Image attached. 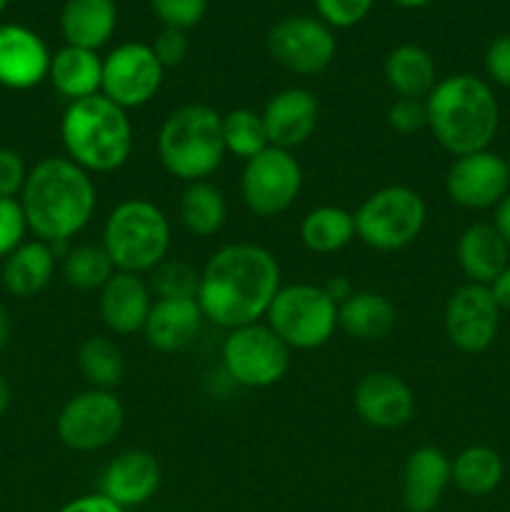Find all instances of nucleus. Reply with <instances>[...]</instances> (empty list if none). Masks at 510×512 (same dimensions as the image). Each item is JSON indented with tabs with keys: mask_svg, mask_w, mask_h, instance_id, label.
Returning a JSON list of instances; mask_svg holds the SVG:
<instances>
[{
	"mask_svg": "<svg viewBox=\"0 0 510 512\" xmlns=\"http://www.w3.org/2000/svg\"><path fill=\"white\" fill-rule=\"evenodd\" d=\"M223 140L228 155H235L243 163L270 145L263 118L250 108H235L223 115Z\"/></svg>",
	"mask_w": 510,
	"mask_h": 512,
	"instance_id": "obj_34",
	"label": "nucleus"
},
{
	"mask_svg": "<svg viewBox=\"0 0 510 512\" xmlns=\"http://www.w3.org/2000/svg\"><path fill=\"white\" fill-rule=\"evenodd\" d=\"M48 43L35 30L20 23H0V88L23 90L38 88L48 80Z\"/></svg>",
	"mask_w": 510,
	"mask_h": 512,
	"instance_id": "obj_17",
	"label": "nucleus"
},
{
	"mask_svg": "<svg viewBox=\"0 0 510 512\" xmlns=\"http://www.w3.org/2000/svg\"><path fill=\"white\" fill-rule=\"evenodd\" d=\"M505 478V463L488 445H468L450 460V483L468 498L495 493Z\"/></svg>",
	"mask_w": 510,
	"mask_h": 512,
	"instance_id": "obj_29",
	"label": "nucleus"
},
{
	"mask_svg": "<svg viewBox=\"0 0 510 512\" xmlns=\"http://www.w3.org/2000/svg\"><path fill=\"white\" fill-rule=\"evenodd\" d=\"M115 275L113 260L103 245H75L63 255V278L80 293H95Z\"/></svg>",
	"mask_w": 510,
	"mask_h": 512,
	"instance_id": "obj_33",
	"label": "nucleus"
},
{
	"mask_svg": "<svg viewBox=\"0 0 510 512\" xmlns=\"http://www.w3.org/2000/svg\"><path fill=\"white\" fill-rule=\"evenodd\" d=\"M165 28L190 30L205 18L208 0H150Z\"/></svg>",
	"mask_w": 510,
	"mask_h": 512,
	"instance_id": "obj_38",
	"label": "nucleus"
},
{
	"mask_svg": "<svg viewBox=\"0 0 510 512\" xmlns=\"http://www.w3.org/2000/svg\"><path fill=\"white\" fill-rule=\"evenodd\" d=\"M425 110L435 143L453 158L488 150L498 133V98L478 75L455 73L440 78L425 98Z\"/></svg>",
	"mask_w": 510,
	"mask_h": 512,
	"instance_id": "obj_3",
	"label": "nucleus"
},
{
	"mask_svg": "<svg viewBox=\"0 0 510 512\" xmlns=\"http://www.w3.org/2000/svg\"><path fill=\"white\" fill-rule=\"evenodd\" d=\"M393 5H398V8L403 10H418V8H425V5H430L433 0H390Z\"/></svg>",
	"mask_w": 510,
	"mask_h": 512,
	"instance_id": "obj_49",
	"label": "nucleus"
},
{
	"mask_svg": "<svg viewBox=\"0 0 510 512\" xmlns=\"http://www.w3.org/2000/svg\"><path fill=\"white\" fill-rule=\"evenodd\" d=\"M10 405H13V388H10L8 378L0 373V415L8 413Z\"/></svg>",
	"mask_w": 510,
	"mask_h": 512,
	"instance_id": "obj_48",
	"label": "nucleus"
},
{
	"mask_svg": "<svg viewBox=\"0 0 510 512\" xmlns=\"http://www.w3.org/2000/svg\"><path fill=\"white\" fill-rule=\"evenodd\" d=\"M388 125L398 135H415L428 128V110L425 100L398 98L388 108Z\"/></svg>",
	"mask_w": 510,
	"mask_h": 512,
	"instance_id": "obj_39",
	"label": "nucleus"
},
{
	"mask_svg": "<svg viewBox=\"0 0 510 512\" xmlns=\"http://www.w3.org/2000/svg\"><path fill=\"white\" fill-rule=\"evenodd\" d=\"M355 218V238L378 253H398L420 238L428 208L418 190L408 185H385L370 193Z\"/></svg>",
	"mask_w": 510,
	"mask_h": 512,
	"instance_id": "obj_7",
	"label": "nucleus"
},
{
	"mask_svg": "<svg viewBox=\"0 0 510 512\" xmlns=\"http://www.w3.org/2000/svg\"><path fill=\"white\" fill-rule=\"evenodd\" d=\"M150 293L155 300H195L198 298L200 285V270L193 265L183 263V260L165 258L153 273H148Z\"/></svg>",
	"mask_w": 510,
	"mask_h": 512,
	"instance_id": "obj_35",
	"label": "nucleus"
},
{
	"mask_svg": "<svg viewBox=\"0 0 510 512\" xmlns=\"http://www.w3.org/2000/svg\"><path fill=\"white\" fill-rule=\"evenodd\" d=\"M490 295L495 298L500 310H510V265L488 285Z\"/></svg>",
	"mask_w": 510,
	"mask_h": 512,
	"instance_id": "obj_45",
	"label": "nucleus"
},
{
	"mask_svg": "<svg viewBox=\"0 0 510 512\" xmlns=\"http://www.w3.org/2000/svg\"><path fill=\"white\" fill-rule=\"evenodd\" d=\"M28 170L18 150L0 148V198H20Z\"/></svg>",
	"mask_w": 510,
	"mask_h": 512,
	"instance_id": "obj_40",
	"label": "nucleus"
},
{
	"mask_svg": "<svg viewBox=\"0 0 510 512\" xmlns=\"http://www.w3.org/2000/svg\"><path fill=\"white\" fill-rule=\"evenodd\" d=\"M118 28L115 0H65L60 10V33L65 45L95 50L110 43Z\"/></svg>",
	"mask_w": 510,
	"mask_h": 512,
	"instance_id": "obj_24",
	"label": "nucleus"
},
{
	"mask_svg": "<svg viewBox=\"0 0 510 512\" xmlns=\"http://www.w3.org/2000/svg\"><path fill=\"white\" fill-rule=\"evenodd\" d=\"M173 228L160 205L145 198H128L115 205L103 223L108 258L118 273L148 275L168 258Z\"/></svg>",
	"mask_w": 510,
	"mask_h": 512,
	"instance_id": "obj_6",
	"label": "nucleus"
},
{
	"mask_svg": "<svg viewBox=\"0 0 510 512\" xmlns=\"http://www.w3.org/2000/svg\"><path fill=\"white\" fill-rule=\"evenodd\" d=\"M225 375L248 390L273 388L288 375L293 350L273 333L268 323H250L228 330L223 340Z\"/></svg>",
	"mask_w": 510,
	"mask_h": 512,
	"instance_id": "obj_9",
	"label": "nucleus"
},
{
	"mask_svg": "<svg viewBox=\"0 0 510 512\" xmlns=\"http://www.w3.org/2000/svg\"><path fill=\"white\" fill-rule=\"evenodd\" d=\"M158 160L173 178L188 183L208 180L223 165V115L203 103L175 108L158 130Z\"/></svg>",
	"mask_w": 510,
	"mask_h": 512,
	"instance_id": "obj_5",
	"label": "nucleus"
},
{
	"mask_svg": "<svg viewBox=\"0 0 510 512\" xmlns=\"http://www.w3.org/2000/svg\"><path fill=\"white\" fill-rule=\"evenodd\" d=\"M165 68L148 43H120L103 58L100 95L123 110H138L160 93Z\"/></svg>",
	"mask_w": 510,
	"mask_h": 512,
	"instance_id": "obj_13",
	"label": "nucleus"
},
{
	"mask_svg": "<svg viewBox=\"0 0 510 512\" xmlns=\"http://www.w3.org/2000/svg\"><path fill=\"white\" fill-rule=\"evenodd\" d=\"M490 225L498 230V235L510 248V193L493 208V220H490Z\"/></svg>",
	"mask_w": 510,
	"mask_h": 512,
	"instance_id": "obj_44",
	"label": "nucleus"
},
{
	"mask_svg": "<svg viewBox=\"0 0 510 512\" xmlns=\"http://www.w3.org/2000/svg\"><path fill=\"white\" fill-rule=\"evenodd\" d=\"M395 323H398L395 305L375 290H355L348 300L338 305V328L363 343L388 338Z\"/></svg>",
	"mask_w": 510,
	"mask_h": 512,
	"instance_id": "obj_27",
	"label": "nucleus"
},
{
	"mask_svg": "<svg viewBox=\"0 0 510 512\" xmlns=\"http://www.w3.org/2000/svg\"><path fill=\"white\" fill-rule=\"evenodd\" d=\"M323 290H325V293H328V298L333 300L335 305H340V303H343V300H348L350 295L355 293L353 285H350V280L345 278V275H333V278H330L328 283L323 285Z\"/></svg>",
	"mask_w": 510,
	"mask_h": 512,
	"instance_id": "obj_46",
	"label": "nucleus"
},
{
	"mask_svg": "<svg viewBox=\"0 0 510 512\" xmlns=\"http://www.w3.org/2000/svg\"><path fill=\"white\" fill-rule=\"evenodd\" d=\"M265 323L290 350H318L338 330V305L323 285H283L265 313Z\"/></svg>",
	"mask_w": 510,
	"mask_h": 512,
	"instance_id": "obj_8",
	"label": "nucleus"
},
{
	"mask_svg": "<svg viewBox=\"0 0 510 512\" xmlns=\"http://www.w3.org/2000/svg\"><path fill=\"white\" fill-rule=\"evenodd\" d=\"M78 368L90 388L115 390L125 375L123 350L108 335H93L78 348Z\"/></svg>",
	"mask_w": 510,
	"mask_h": 512,
	"instance_id": "obj_32",
	"label": "nucleus"
},
{
	"mask_svg": "<svg viewBox=\"0 0 510 512\" xmlns=\"http://www.w3.org/2000/svg\"><path fill=\"white\" fill-rule=\"evenodd\" d=\"M55 265H58V253L53 245L43 240H25L3 260L0 280H3L5 293L20 300L35 298L50 285Z\"/></svg>",
	"mask_w": 510,
	"mask_h": 512,
	"instance_id": "obj_23",
	"label": "nucleus"
},
{
	"mask_svg": "<svg viewBox=\"0 0 510 512\" xmlns=\"http://www.w3.org/2000/svg\"><path fill=\"white\" fill-rule=\"evenodd\" d=\"M60 143L65 158L90 175H108L123 168L133 155L135 133L128 110L105 95L68 103L60 118Z\"/></svg>",
	"mask_w": 510,
	"mask_h": 512,
	"instance_id": "obj_4",
	"label": "nucleus"
},
{
	"mask_svg": "<svg viewBox=\"0 0 510 512\" xmlns=\"http://www.w3.org/2000/svg\"><path fill=\"white\" fill-rule=\"evenodd\" d=\"M125 423V408L113 390L88 388L73 395L55 418L60 443L73 453H98L115 443Z\"/></svg>",
	"mask_w": 510,
	"mask_h": 512,
	"instance_id": "obj_11",
	"label": "nucleus"
},
{
	"mask_svg": "<svg viewBox=\"0 0 510 512\" xmlns=\"http://www.w3.org/2000/svg\"><path fill=\"white\" fill-rule=\"evenodd\" d=\"M318 18L330 28H353L363 23L373 10L375 0H313Z\"/></svg>",
	"mask_w": 510,
	"mask_h": 512,
	"instance_id": "obj_36",
	"label": "nucleus"
},
{
	"mask_svg": "<svg viewBox=\"0 0 510 512\" xmlns=\"http://www.w3.org/2000/svg\"><path fill=\"white\" fill-rule=\"evenodd\" d=\"M283 288L278 258L255 243H228L200 270L198 305L205 323L223 330L260 323Z\"/></svg>",
	"mask_w": 510,
	"mask_h": 512,
	"instance_id": "obj_1",
	"label": "nucleus"
},
{
	"mask_svg": "<svg viewBox=\"0 0 510 512\" xmlns=\"http://www.w3.org/2000/svg\"><path fill=\"white\" fill-rule=\"evenodd\" d=\"M153 293L143 275L118 273L98 290V313L113 335L143 333L153 308Z\"/></svg>",
	"mask_w": 510,
	"mask_h": 512,
	"instance_id": "obj_20",
	"label": "nucleus"
},
{
	"mask_svg": "<svg viewBox=\"0 0 510 512\" xmlns=\"http://www.w3.org/2000/svg\"><path fill=\"white\" fill-rule=\"evenodd\" d=\"M353 408L375 430H398L415 415V393L408 380L390 370L363 375L353 390Z\"/></svg>",
	"mask_w": 510,
	"mask_h": 512,
	"instance_id": "obj_16",
	"label": "nucleus"
},
{
	"mask_svg": "<svg viewBox=\"0 0 510 512\" xmlns=\"http://www.w3.org/2000/svg\"><path fill=\"white\" fill-rule=\"evenodd\" d=\"M150 48H153L155 58L160 60V65H163L165 70L178 68V65L188 58V35H185V30L163 28Z\"/></svg>",
	"mask_w": 510,
	"mask_h": 512,
	"instance_id": "obj_41",
	"label": "nucleus"
},
{
	"mask_svg": "<svg viewBox=\"0 0 510 512\" xmlns=\"http://www.w3.org/2000/svg\"><path fill=\"white\" fill-rule=\"evenodd\" d=\"M445 193L465 210L495 208L510 193L508 160L490 148L460 155L445 173Z\"/></svg>",
	"mask_w": 510,
	"mask_h": 512,
	"instance_id": "obj_15",
	"label": "nucleus"
},
{
	"mask_svg": "<svg viewBox=\"0 0 510 512\" xmlns=\"http://www.w3.org/2000/svg\"><path fill=\"white\" fill-rule=\"evenodd\" d=\"M450 485V458L440 448L423 445L405 458L400 498L408 512H433Z\"/></svg>",
	"mask_w": 510,
	"mask_h": 512,
	"instance_id": "obj_21",
	"label": "nucleus"
},
{
	"mask_svg": "<svg viewBox=\"0 0 510 512\" xmlns=\"http://www.w3.org/2000/svg\"><path fill=\"white\" fill-rule=\"evenodd\" d=\"M178 218L195 238H213L228 223V200L210 180L188 183L180 195Z\"/></svg>",
	"mask_w": 510,
	"mask_h": 512,
	"instance_id": "obj_30",
	"label": "nucleus"
},
{
	"mask_svg": "<svg viewBox=\"0 0 510 512\" xmlns=\"http://www.w3.org/2000/svg\"><path fill=\"white\" fill-rule=\"evenodd\" d=\"M8 3H10V0H0V15L5 13V8H8Z\"/></svg>",
	"mask_w": 510,
	"mask_h": 512,
	"instance_id": "obj_50",
	"label": "nucleus"
},
{
	"mask_svg": "<svg viewBox=\"0 0 510 512\" xmlns=\"http://www.w3.org/2000/svg\"><path fill=\"white\" fill-rule=\"evenodd\" d=\"M485 73L500 88L510 90V33L500 35L485 50Z\"/></svg>",
	"mask_w": 510,
	"mask_h": 512,
	"instance_id": "obj_42",
	"label": "nucleus"
},
{
	"mask_svg": "<svg viewBox=\"0 0 510 512\" xmlns=\"http://www.w3.org/2000/svg\"><path fill=\"white\" fill-rule=\"evenodd\" d=\"M163 483V470L148 450H123L105 465L98 493L120 508H140L155 498Z\"/></svg>",
	"mask_w": 510,
	"mask_h": 512,
	"instance_id": "obj_18",
	"label": "nucleus"
},
{
	"mask_svg": "<svg viewBox=\"0 0 510 512\" xmlns=\"http://www.w3.org/2000/svg\"><path fill=\"white\" fill-rule=\"evenodd\" d=\"M268 53L275 63L293 75H320L335 60V33L330 25L310 15H290L268 30Z\"/></svg>",
	"mask_w": 510,
	"mask_h": 512,
	"instance_id": "obj_12",
	"label": "nucleus"
},
{
	"mask_svg": "<svg viewBox=\"0 0 510 512\" xmlns=\"http://www.w3.org/2000/svg\"><path fill=\"white\" fill-rule=\"evenodd\" d=\"M48 80L68 103L93 98L103 88V58L95 50L63 45L50 58Z\"/></svg>",
	"mask_w": 510,
	"mask_h": 512,
	"instance_id": "obj_26",
	"label": "nucleus"
},
{
	"mask_svg": "<svg viewBox=\"0 0 510 512\" xmlns=\"http://www.w3.org/2000/svg\"><path fill=\"white\" fill-rule=\"evenodd\" d=\"M28 233V220H25L20 200L0 198V260L8 258L15 248H20Z\"/></svg>",
	"mask_w": 510,
	"mask_h": 512,
	"instance_id": "obj_37",
	"label": "nucleus"
},
{
	"mask_svg": "<svg viewBox=\"0 0 510 512\" xmlns=\"http://www.w3.org/2000/svg\"><path fill=\"white\" fill-rule=\"evenodd\" d=\"M18 200L33 238L63 248L90 225L98 208V190L93 175L73 160L48 155L28 170Z\"/></svg>",
	"mask_w": 510,
	"mask_h": 512,
	"instance_id": "obj_2",
	"label": "nucleus"
},
{
	"mask_svg": "<svg viewBox=\"0 0 510 512\" xmlns=\"http://www.w3.org/2000/svg\"><path fill=\"white\" fill-rule=\"evenodd\" d=\"M455 258L468 283L490 285L510 265V248L493 225L473 223L458 238Z\"/></svg>",
	"mask_w": 510,
	"mask_h": 512,
	"instance_id": "obj_25",
	"label": "nucleus"
},
{
	"mask_svg": "<svg viewBox=\"0 0 510 512\" xmlns=\"http://www.w3.org/2000/svg\"><path fill=\"white\" fill-rule=\"evenodd\" d=\"M203 323L198 300H155L143 335L158 353H183L198 340Z\"/></svg>",
	"mask_w": 510,
	"mask_h": 512,
	"instance_id": "obj_22",
	"label": "nucleus"
},
{
	"mask_svg": "<svg viewBox=\"0 0 510 512\" xmlns=\"http://www.w3.org/2000/svg\"><path fill=\"white\" fill-rule=\"evenodd\" d=\"M55 512H128V510L115 505L113 500H108L105 495L90 493V495H80V498L70 500V503H65L63 508H58Z\"/></svg>",
	"mask_w": 510,
	"mask_h": 512,
	"instance_id": "obj_43",
	"label": "nucleus"
},
{
	"mask_svg": "<svg viewBox=\"0 0 510 512\" xmlns=\"http://www.w3.org/2000/svg\"><path fill=\"white\" fill-rule=\"evenodd\" d=\"M300 240L315 255H333L355 240V218L340 205H318L300 223Z\"/></svg>",
	"mask_w": 510,
	"mask_h": 512,
	"instance_id": "obj_31",
	"label": "nucleus"
},
{
	"mask_svg": "<svg viewBox=\"0 0 510 512\" xmlns=\"http://www.w3.org/2000/svg\"><path fill=\"white\" fill-rule=\"evenodd\" d=\"M500 313L488 285L465 283L445 303L443 325L450 345L460 353H485L498 338Z\"/></svg>",
	"mask_w": 510,
	"mask_h": 512,
	"instance_id": "obj_14",
	"label": "nucleus"
},
{
	"mask_svg": "<svg viewBox=\"0 0 510 512\" xmlns=\"http://www.w3.org/2000/svg\"><path fill=\"white\" fill-rule=\"evenodd\" d=\"M303 190V168L290 150L268 148L245 160L240 173V198L258 218H278L293 208Z\"/></svg>",
	"mask_w": 510,
	"mask_h": 512,
	"instance_id": "obj_10",
	"label": "nucleus"
},
{
	"mask_svg": "<svg viewBox=\"0 0 510 512\" xmlns=\"http://www.w3.org/2000/svg\"><path fill=\"white\" fill-rule=\"evenodd\" d=\"M505 160H508V170H510V155H508V158H505Z\"/></svg>",
	"mask_w": 510,
	"mask_h": 512,
	"instance_id": "obj_51",
	"label": "nucleus"
},
{
	"mask_svg": "<svg viewBox=\"0 0 510 512\" xmlns=\"http://www.w3.org/2000/svg\"><path fill=\"white\" fill-rule=\"evenodd\" d=\"M10 335H13V323H10V313L3 303H0V353L8 348Z\"/></svg>",
	"mask_w": 510,
	"mask_h": 512,
	"instance_id": "obj_47",
	"label": "nucleus"
},
{
	"mask_svg": "<svg viewBox=\"0 0 510 512\" xmlns=\"http://www.w3.org/2000/svg\"><path fill=\"white\" fill-rule=\"evenodd\" d=\"M383 75L388 88L398 98L408 100H425L440 80L433 55L423 45L415 43H403L390 50L383 65Z\"/></svg>",
	"mask_w": 510,
	"mask_h": 512,
	"instance_id": "obj_28",
	"label": "nucleus"
},
{
	"mask_svg": "<svg viewBox=\"0 0 510 512\" xmlns=\"http://www.w3.org/2000/svg\"><path fill=\"white\" fill-rule=\"evenodd\" d=\"M268 143L273 148H283L293 153L295 148L308 143L318 128L320 105L310 90L285 88L270 95L265 108L260 110Z\"/></svg>",
	"mask_w": 510,
	"mask_h": 512,
	"instance_id": "obj_19",
	"label": "nucleus"
}]
</instances>
